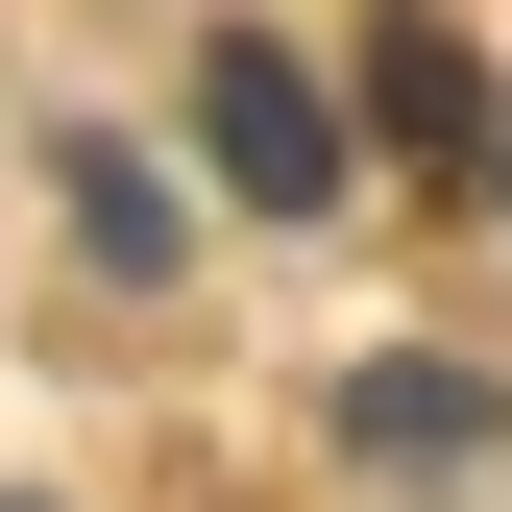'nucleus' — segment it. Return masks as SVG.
<instances>
[{
	"label": "nucleus",
	"mask_w": 512,
	"mask_h": 512,
	"mask_svg": "<svg viewBox=\"0 0 512 512\" xmlns=\"http://www.w3.org/2000/svg\"><path fill=\"white\" fill-rule=\"evenodd\" d=\"M196 147H220V196H244V220H342V98H317L269 25H220V49H196Z\"/></svg>",
	"instance_id": "nucleus-1"
},
{
	"label": "nucleus",
	"mask_w": 512,
	"mask_h": 512,
	"mask_svg": "<svg viewBox=\"0 0 512 512\" xmlns=\"http://www.w3.org/2000/svg\"><path fill=\"white\" fill-rule=\"evenodd\" d=\"M342 439H366L391 488H464V464H488V391H464V366H366V391H342Z\"/></svg>",
	"instance_id": "nucleus-2"
},
{
	"label": "nucleus",
	"mask_w": 512,
	"mask_h": 512,
	"mask_svg": "<svg viewBox=\"0 0 512 512\" xmlns=\"http://www.w3.org/2000/svg\"><path fill=\"white\" fill-rule=\"evenodd\" d=\"M366 122H391L415 171H488V74H464L439 25H366Z\"/></svg>",
	"instance_id": "nucleus-3"
},
{
	"label": "nucleus",
	"mask_w": 512,
	"mask_h": 512,
	"mask_svg": "<svg viewBox=\"0 0 512 512\" xmlns=\"http://www.w3.org/2000/svg\"><path fill=\"white\" fill-rule=\"evenodd\" d=\"M74 244H98V269H171V171L147 147H74Z\"/></svg>",
	"instance_id": "nucleus-4"
},
{
	"label": "nucleus",
	"mask_w": 512,
	"mask_h": 512,
	"mask_svg": "<svg viewBox=\"0 0 512 512\" xmlns=\"http://www.w3.org/2000/svg\"><path fill=\"white\" fill-rule=\"evenodd\" d=\"M488 196H512V122H488Z\"/></svg>",
	"instance_id": "nucleus-5"
}]
</instances>
